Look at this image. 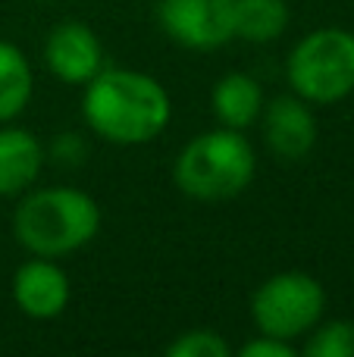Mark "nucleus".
<instances>
[{"instance_id":"2","label":"nucleus","mask_w":354,"mask_h":357,"mask_svg":"<svg viewBox=\"0 0 354 357\" xmlns=\"http://www.w3.org/2000/svg\"><path fill=\"white\" fill-rule=\"evenodd\" d=\"M100 220V207L88 191L56 185L38 188L19 201L13 213V232L35 257H63L94 241Z\"/></svg>"},{"instance_id":"12","label":"nucleus","mask_w":354,"mask_h":357,"mask_svg":"<svg viewBox=\"0 0 354 357\" xmlns=\"http://www.w3.org/2000/svg\"><path fill=\"white\" fill-rule=\"evenodd\" d=\"M232 25L236 38L251 44H270L286 31L288 3L286 0H232Z\"/></svg>"},{"instance_id":"15","label":"nucleus","mask_w":354,"mask_h":357,"mask_svg":"<svg viewBox=\"0 0 354 357\" xmlns=\"http://www.w3.org/2000/svg\"><path fill=\"white\" fill-rule=\"evenodd\" d=\"M229 342L213 329H188L167 345L169 357H229Z\"/></svg>"},{"instance_id":"11","label":"nucleus","mask_w":354,"mask_h":357,"mask_svg":"<svg viewBox=\"0 0 354 357\" xmlns=\"http://www.w3.org/2000/svg\"><path fill=\"white\" fill-rule=\"evenodd\" d=\"M210 100H213V113H217L220 126L238 129V132L254 126L263 110V91L248 73H226L213 85Z\"/></svg>"},{"instance_id":"10","label":"nucleus","mask_w":354,"mask_h":357,"mask_svg":"<svg viewBox=\"0 0 354 357\" xmlns=\"http://www.w3.org/2000/svg\"><path fill=\"white\" fill-rule=\"evenodd\" d=\"M44 167V148L29 129H0V197L22 195L35 185Z\"/></svg>"},{"instance_id":"16","label":"nucleus","mask_w":354,"mask_h":357,"mask_svg":"<svg viewBox=\"0 0 354 357\" xmlns=\"http://www.w3.org/2000/svg\"><path fill=\"white\" fill-rule=\"evenodd\" d=\"M242 357H295V345L286 339H276V335H257V339L245 342L238 348Z\"/></svg>"},{"instance_id":"7","label":"nucleus","mask_w":354,"mask_h":357,"mask_svg":"<svg viewBox=\"0 0 354 357\" xmlns=\"http://www.w3.org/2000/svg\"><path fill=\"white\" fill-rule=\"evenodd\" d=\"M44 63L66 85H88L104 69V44L85 22H63L44 41Z\"/></svg>"},{"instance_id":"5","label":"nucleus","mask_w":354,"mask_h":357,"mask_svg":"<svg viewBox=\"0 0 354 357\" xmlns=\"http://www.w3.org/2000/svg\"><path fill=\"white\" fill-rule=\"evenodd\" d=\"M326 307V291L314 276L298 270L270 276L251 298V320L263 335L301 339L320 323Z\"/></svg>"},{"instance_id":"14","label":"nucleus","mask_w":354,"mask_h":357,"mask_svg":"<svg viewBox=\"0 0 354 357\" xmlns=\"http://www.w3.org/2000/svg\"><path fill=\"white\" fill-rule=\"evenodd\" d=\"M305 351L311 357H354V323L336 320L320 326L305 345Z\"/></svg>"},{"instance_id":"9","label":"nucleus","mask_w":354,"mask_h":357,"mask_svg":"<svg viewBox=\"0 0 354 357\" xmlns=\"http://www.w3.org/2000/svg\"><path fill=\"white\" fill-rule=\"evenodd\" d=\"M13 301L31 320H54L69 304V276L54 257H31L13 276Z\"/></svg>"},{"instance_id":"3","label":"nucleus","mask_w":354,"mask_h":357,"mask_svg":"<svg viewBox=\"0 0 354 357\" xmlns=\"http://www.w3.org/2000/svg\"><path fill=\"white\" fill-rule=\"evenodd\" d=\"M257 169V157L251 142L238 129L204 132L192 138L176 157L173 178L194 201H229L251 185Z\"/></svg>"},{"instance_id":"6","label":"nucleus","mask_w":354,"mask_h":357,"mask_svg":"<svg viewBox=\"0 0 354 357\" xmlns=\"http://www.w3.org/2000/svg\"><path fill=\"white\" fill-rule=\"evenodd\" d=\"M157 22L169 41L188 50H217L236 38L232 0H160Z\"/></svg>"},{"instance_id":"8","label":"nucleus","mask_w":354,"mask_h":357,"mask_svg":"<svg viewBox=\"0 0 354 357\" xmlns=\"http://www.w3.org/2000/svg\"><path fill=\"white\" fill-rule=\"evenodd\" d=\"M261 119L267 148L279 160H305L317 144V119H314L307 100H301L298 94H282V98L263 104Z\"/></svg>"},{"instance_id":"1","label":"nucleus","mask_w":354,"mask_h":357,"mask_svg":"<svg viewBox=\"0 0 354 357\" xmlns=\"http://www.w3.org/2000/svg\"><path fill=\"white\" fill-rule=\"evenodd\" d=\"M85 123L113 144H148L169 126L173 104L154 75L138 69H100L85 85Z\"/></svg>"},{"instance_id":"4","label":"nucleus","mask_w":354,"mask_h":357,"mask_svg":"<svg viewBox=\"0 0 354 357\" xmlns=\"http://www.w3.org/2000/svg\"><path fill=\"white\" fill-rule=\"evenodd\" d=\"M286 79L307 104H336L354 91V35L345 29H317L292 47Z\"/></svg>"},{"instance_id":"13","label":"nucleus","mask_w":354,"mask_h":357,"mask_svg":"<svg viewBox=\"0 0 354 357\" xmlns=\"http://www.w3.org/2000/svg\"><path fill=\"white\" fill-rule=\"evenodd\" d=\"M35 79H31L29 56L16 44L0 38V126L16 119L29 107Z\"/></svg>"}]
</instances>
